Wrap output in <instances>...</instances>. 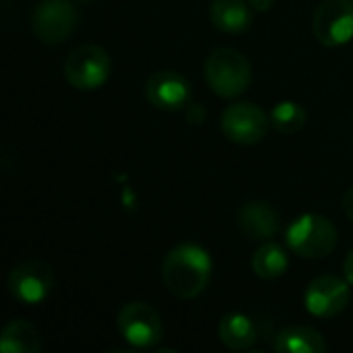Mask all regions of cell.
I'll use <instances>...</instances> for the list:
<instances>
[{
  "label": "cell",
  "mask_w": 353,
  "mask_h": 353,
  "mask_svg": "<svg viewBox=\"0 0 353 353\" xmlns=\"http://www.w3.org/2000/svg\"><path fill=\"white\" fill-rule=\"evenodd\" d=\"M213 275V261L209 252L199 244H180L163 261L161 277L165 290L180 298V300H192L201 296Z\"/></svg>",
  "instance_id": "cell-1"
},
{
  "label": "cell",
  "mask_w": 353,
  "mask_h": 353,
  "mask_svg": "<svg viewBox=\"0 0 353 353\" xmlns=\"http://www.w3.org/2000/svg\"><path fill=\"white\" fill-rule=\"evenodd\" d=\"M205 79L213 93L225 99H234L248 89L252 81V68L246 56H242L238 50L217 48L205 62Z\"/></svg>",
  "instance_id": "cell-2"
},
{
  "label": "cell",
  "mask_w": 353,
  "mask_h": 353,
  "mask_svg": "<svg viewBox=\"0 0 353 353\" xmlns=\"http://www.w3.org/2000/svg\"><path fill=\"white\" fill-rule=\"evenodd\" d=\"M288 246L304 259H325L337 246V228L323 215L306 213L285 232Z\"/></svg>",
  "instance_id": "cell-3"
},
{
  "label": "cell",
  "mask_w": 353,
  "mask_h": 353,
  "mask_svg": "<svg viewBox=\"0 0 353 353\" xmlns=\"http://www.w3.org/2000/svg\"><path fill=\"white\" fill-rule=\"evenodd\" d=\"M112 72L110 54L97 43H83L74 48L64 60V77L79 91L99 89Z\"/></svg>",
  "instance_id": "cell-4"
},
{
  "label": "cell",
  "mask_w": 353,
  "mask_h": 353,
  "mask_svg": "<svg viewBox=\"0 0 353 353\" xmlns=\"http://www.w3.org/2000/svg\"><path fill=\"white\" fill-rule=\"evenodd\" d=\"M116 325L124 341L137 350H151L163 337V325L157 310L145 302H128L122 306Z\"/></svg>",
  "instance_id": "cell-5"
},
{
  "label": "cell",
  "mask_w": 353,
  "mask_h": 353,
  "mask_svg": "<svg viewBox=\"0 0 353 353\" xmlns=\"http://www.w3.org/2000/svg\"><path fill=\"white\" fill-rule=\"evenodd\" d=\"M271 118L265 110L252 101H238L223 110L221 130L223 134L238 145H256L265 139Z\"/></svg>",
  "instance_id": "cell-6"
},
{
  "label": "cell",
  "mask_w": 353,
  "mask_h": 353,
  "mask_svg": "<svg viewBox=\"0 0 353 353\" xmlns=\"http://www.w3.org/2000/svg\"><path fill=\"white\" fill-rule=\"evenodd\" d=\"M54 288V271L43 261H23L8 273V292L10 296L25 304H41Z\"/></svg>",
  "instance_id": "cell-7"
},
{
  "label": "cell",
  "mask_w": 353,
  "mask_h": 353,
  "mask_svg": "<svg viewBox=\"0 0 353 353\" xmlns=\"http://www.w3.org/2000/svg\"><path fill=\"white\" fill-rule=\"evenodd\" d=\"M79 25V12L70 0H43L31 17L33 33L43 43H62Z\"/></svg>",
  "instance_id": "cell-8"
},
{
  "label": "cell",
  "mask_w": 353,
  "mask_h": 353,
  "mask_svg": "<svg viewBox=\"0 0 353 353\" xmlns=\"http://www.w3.org/2000/svg\"><path fill=\"white\" fill-rule=\"evenodd\" d=\"M314 37L329 48L343 46L353 39L352 0H325L312 19Z\"/></svg>",
  "instance_id": "cell-9"
},
{
  "label": "cell",
  "mask_w": 353,
  "mask_h": 353,
  "mask_svg": "<svg viewBox=\"0 0 353 353\" xmlns=\"http://www.w3.org/2000/svg\"><path fill=\"white\" fill-rule=\"evenodd\" d=\"M145 97L157 110L180 112L190 103L192 85L176 70H157L145 81Z\"/></svg>",
  "instance_id": "cell-10"
},
{
  "label": "cell",
  "mask_w": 353,
  "mask_h": 353,
  "mask_svg": "<svg viewBox=\"0 0 353 353\" xmlns=\"http://www.w3.org/2000/svg\"><path fill=\"white\" fill-rule=\"evenodd\" d=\"M347 285L350 281L337 275H323L314 279L304 294L306 310L316 319H331L341 314L350 304Z\"/></svg>",
  "instance_id": "cell-11"
},
{
  "label": "cell",
  "mask_w": 353,
  "mask_h": 353,
  "mask_svg": "<svg viewBox=\"0 0 353 353\" xmlns=\"http://www.w3.org/2000/svg\"><path fill=\"white\" fill-rule=\"evenodd\" d=\"M238 228L250 240L267 242L277 236L281 228L279 213L265 201H248L238 211Z\"/></svg>",
  "instance_id": "cell-12"
},
{
  "label": "cell",
  "mask_w": 353,
  "mask_h": 353,
  "mask_svg": "<svg viewBox=\"0 0 353 353\" xmlns=\"http://www.w3.org/2000/svg\"><path fill=\"white\" fill-rule=\"evenodd\" d=\"M252 6L244 0H213L209 8L211 23L225 33H242L252 23Z\"/></svg>",
  "instance_id": "cell-13"
},
{
  "label": "cell",
  "mask_w": 353,
  "mask_h": 353,
  "mask_svg": "<svg viewBox=\"0 0 353 353\" xmlns=\"http://www.w3.org/2000/svg\"><path fill=\"white\" fill-rule=\"evenodd\" d=\"M217 335H219L221 343L225 347L234 350V352L250 350L256 343V339H259V333H256L254 323L246 314H240V312L225 314L219 321Z\"/></svg>",
  "instance_id": "cell-14"
},
{
  "label": "cell",
  "mask_w": 353,
  "mask_h": 353,
  "mask_svg": "<svg viewBox=\"0 0 353 353\" xmlns=\"http://www.w3.org/2000/svg\"><path fill=\"white\" fill-rule=\"evenodd\" d=\"M325 337L310 327H288L275 337V352L279 353H325Z\"/></svg>",
  "instance_id": "cell-15"
},
{
  "label": "cell",
  "mask_w": 353,
  "mask_h": 353,
  "mask_svg": "<svg viewBox=\"0 0 353 353\" xmlns=\"http://www.w3.org/2000/svg\"><path fill=\"white\" fill-rule=\"evenodd\" d=\"M0 352L2 353H39L41 352V337L39 331L23 321H10L0 333Z\"/></svg>",
  "instance_id": "cell-16"
},
{
  "label": "cell",
  "mask_w": 353,
  "mask_h": 353,
  "mask_svg": "<svg viewBox=\"0 0 353 353\" xmlns=\"http://www.w3.org/2000/svg\"><path fill=\"white\" fill-rule=\"evenodd\" d=\"M290 267V259L288 252L283 250V246L275 244V242H265L252 256V271L261 277V279H279L281 275H285Z\"/></svg>",
  "instance_id": "cell-17"
},
{
  "label": "cell",
  "mask_w": 353,
  "mask_h": 353,
  "mask_svg": "<svg viewBox=\"0 0 353 353\" xmlns=\"http://www.w3.org/2000/svg\"><path fill=\"white\" fill-rule=\"evenodd\" d=\"M271 124L281 134H294L306 124V110L296 101H279L271 110Z\"/></svg>",
  "instance_id": "cell-18"
},
{
  "label": "cell",
  "mask_w": 353,
  "mask_h": 353,
  "mask_svg": "<svg viewBox=\"0 0 353 353\" xmlns=\"http://www.w3.org/2000/svg\"><path fill=\"white\" fill-rule=\"evenodd\" d=\"M186 118L188 122L192 124H201L205 118H207V112L201 103H188V110H186Z\"/></svg>",
  "instance_id": "cell-19"
},
{
  "label": "cell",
  "mask_w": 353,
  "mask_h": 353,
  "mask_svg": "<svg viewBox=\"0 0 353 353\" xmlns=\"http://www.w3.org/2000/svg\"><path fill=\"white\" fill-rule=\"evenodd\" d=\"M341 205H343V211H345V215L353 219V188H350L345 194H343V201H341Z\"/></svg>",
  "instance_id": "cell-20"
},
{
  "label": "cell",
  "mask_w": 353,
  "mask_h": 353,
  "mask_svg": "<svg viewBox=\"0 0 353 353\" xmlns=\"http://www.w3.org/2000/svg\"><path fill=\"white\" fill-rule=\"evenodd\" d=\"M343 273H345V279L350 281V285H353V250L347 254V259L343 263Z\"/></svg>",
  "instance_id": "cell-21"
},
{
  "label": "cell",
  "mask_w": 353,
  "mask_h": 353,
  "mask_svg": "<svg viewBox=\"0 0 353 353\" xmlns=\"http://www.w3.org/2000/svg\"><path fill=\"white\" fill-rule=\"evenodd\" d=\"M248 4H250L254 10H269V8L275 4V0H248Z\"/></svg>",
  "instance_id": "cell-22"
},
{
  "label": "cell",
  "mask_w": 353,
  "mask_h": 353,
  "mask_svg": "<svg viewBox=\"0 0 353 353\" xmlns=\"http://www.w3.org/2000/svg\"><path fill=\"white\" fill-rule=\"evenodd\" d=\"M77 2H91V0H77Z\"/></svg>",
  "instance_id": "cell-23"
}]
</instances>
